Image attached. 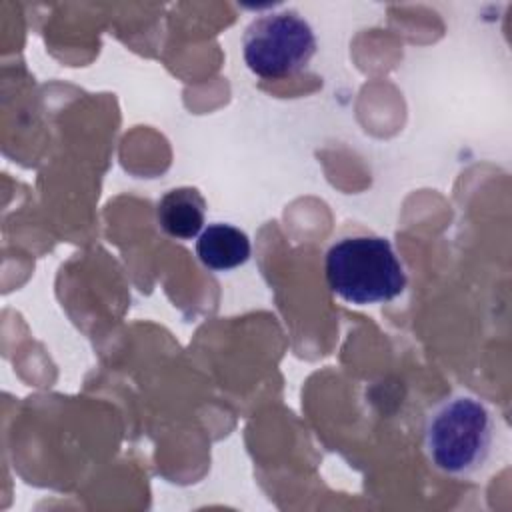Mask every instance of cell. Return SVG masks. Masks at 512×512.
Masks as SVG:
<instances>
[{"label": "cell", "mask_w": 512, "mask_h": 512, "mask_svg": "<svg viewBox=\"0 0 512 512\" xmlns=\"http://www.w3.org/2000/svg\"><path fill=\"white\" fill-rule=\"evenodd\" d=\"M326 282L350 304H380L400 296L406 272L390 240L382 236H346L324 256Z\"/></svg>", "instance_id": "2"}, {"label": "cell", "mask_w": 512, "mask_h": 512, "mask_svg": "<svg viewBox=\"0 0 512 512\" xmlns=\"http://www.w3.org/2000/svg\"><path fill=\"white\" fill-rule=\"evenodd\" d=\"M314 54V30L296 10H276L256 16L242 36L246 66L264 80H280L302 72Z\"/></svg>", "instance_id": "3"}, {"label": "cell", "mask_w": 512, "mask_h": 512, "mask_svg": "<svg viewBox=\"0 0 512 512\" xmlns=\"http://www.w3.org/2000/svg\"><path fill=\"white\" fill-rule=\"evenodd\" d=\"M250 252L252 246L248 234L226 222L208 224L196 240L198 260L214 272H226L246 264Z\"/></svg>", "instance_id": "5"}, {"label": "cell", "mask_w": 512, "mask_h": 512, "mask_svg": "<svg viewBox=\"0 0 512 512\" xmlns=\"http://www.w3.org/2000/svg\"><path fill=\"white\" fill-rule=\"evenodd\" d=\"M496 442L494 410L470 392L448 394L424 418V454L446 476L472 478L482 472L494 454Z\"/></svg>", "instance_id": "1"}, {"label": "cell", "mask_w": 512, "mask_h": 512, "mask_svg": "<svg viewBox=\"0 0 512 512\" xmlns=\"http://www.w3.org/2000/svg\"><path fill=\"white\" fill-rule=\"evenodd\" d=\"M156 220L168 236L176 240H192L204 230L206 200L198 188H172L158 200Z\"/></svg>", "instance_id": "4"}]
</instances>
